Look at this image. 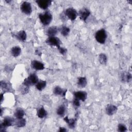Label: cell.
Instances as JSON below:
<instances>
[{
  "mask_svg": "<svg viewBox=\"0 0 132 132\" xmlns=\"http://www.w3.org/2000/svg\"><path fill=\"white\" fill-rule=\"evenodd\" d=\"M39 18L41 23L44 26L49 25L53 19V16L49 11H45L43 13H40L39 14Z\"/></svg>",
  "mask_w": 132,
  "mask_h": 132,
  "instance_id": "1",
  "label": "cell"
},
{
  "mask_svg": "<svg viewBox=\"0 0 132 132\" xmlns=\"http://www.w3.org/2000/svg\"><path fill=\"white\" fill-rule=\"evenodd\" d=\"M39 81L38 77L35 73H32L28 76L27 78L24 79L23 85L27 87H30L31 86L36 85Z\"/></svg>",
  "mask_w": 132,
  "mask_h": 132,
  "instance_id": "2",
  "label": "cell"
},
{
  "mask_svg": "<svg viewBox=\"0 0 132 132\" xmlns=\"http://www.w3.org/2000/svg\"><path fill=\"white\" fill-rule=\"evenodd\" d=\"M95 38L96 41L101 44H104L107 39V34L104 29H101L95 32Z\"/></svg>",
  "mask_w": 132,
  "mask_h": 132,
  "instance_id": "3",
  "label": "cell"
},
{
  "mask_svg": "<svg viewBox=\"0 0 132 132\" xmlns=\"http://www.w3.org/2000/svg\"><path fill=\"white\" fill-rule=\"evenodd\" d=\"M20 9L23 13L26 15H29L32 12L31 4L28 2H23L20 6Z\"/></svg>",
  "mask_w": 132,
  "mask_h": 132,
  "instance_id": "4",
  "label": "cell"
},
{
  "mask_svg": "<svg viewBox=\"0 0 132 132\" xmlns=\"http://www.w3.org/2000/svg\"><path fill=\"white\" fill-rule=\"evenodd\" d=\"M64 14L71 21H74L77 16L78 13L74 8L70 7L65 10Z\"/></svg>",
  "mask_w": 132,
  "mask_h": 132,
  "instance_id": "5",
  "label": "cell"
},
{
  "mask_svg": "<svg viewBox=\"0 0 132 132\" xmlns=\"http://www.w3.org/2000/svg\"><path fill=\"white\" fill-rule=\"evenodd\" d=\"M45 42L50 45L57 47V48L60 47L61 41L58 37H56L55 36L48 37V38L46 40Z\"/></svg>",
  "mask_w": 132,
  "mask_h": 132,
  "instance_id": "6",
  "label": "cell"
},
{
  "mask_svg": "<svg viewBox=\"0 0 132 132\" xmlns=\"http://www.w3.org/2000/svg\"><path fill=\"white\" fill-rule=\"evenodd\" d=\"M90 11L87 8H83L79 10L78 14L79 16L80 19L83 21H85L90 15Z\"/></svg>",
  "mask_w": 132,
  "mask_h": 132,
  "instance_id": "7",
  "label": "cell"
},
{
  "mask_svg": "<svg viewBox=\"0 0 132 132\" xmlns=\"http://www.w3.org/2000/svg\"><path fill=\"white\" fill-rule=\"evenodd\" d=\"M36 2L41 9L45 10L51 5L52 1L51 0H37Z\"/></svg>",
  "mask_w": 132,
  "mask_h": 132,
  "instance_id": "8",
  "label": "cell"
},
{
  "mask_svg": "<svg viewBox=\"0 0 132 132\" xmlns=\"http://www.w3.org/2000/svg\"><path fill=\"white\" fill-rule=\"evenodd\" d=\"M31 67L32 69L37 70H43L44 69V64L41 61H39L38 60H32L31 62Z\"/></svg>",
  "mask_w": 132,
  "mask_h": 132,
  "instance_id": "9",
  "label": "cell"
},
{
  "mask_svg": "<svg viewBox=\"0 0 132 132\" xmlns=\"http://www.w3.org/2000/svg\"><path fill=\"white\" fill-rule=\"evenodd\" d=\"M73 95L75 98H76L79 101H81L82 102L85 101L87 98V93L85 91H76L73 93Z\"/></svg>",
  "mask_w": 132,
  "mask_h": 132,
  "instance_id": "10",
  "label": "cell"
},
{
  "mask_svg": "<svg viewBox=\"0 0 132 132\" xmlns=\"http://www.w3.org/2000/svg\"><path fill=\"white\" fill-rule=\"evenodd\" d=\"M107 114L109 116H112L116 113L118 110V108L116 106L112 104H108L105 109Z\"/></svg>",
  "mask_w": 132,
  "mask_h": 132,
  "instance_id": "11",
  "label": "cell"
},
{
  "mask_svg": "<svg viewBox=\"0 0 132 132\" xmlns=\"http://www.w3.org/2000/svg\"><path fill=\"white\" fill-rule=\"evenodd\" d=\"M14 119L13 118L10 117H6L4 118V120L1 123L3 126H4L5 127H7L12 126L14 124Z\"/></svg>",
  "mask_w": 132,
  "mask_h": 132,
  "instance_id": "12",
  "label": "cell"
},
{
  "mask_svg": "<svg viewBox=\"0 0 132 132\" xmlns=\"http://www.w3.org/2000/svg\"><path fill=\"white\" fill-rule=\"evenodd\" d=\"M18 40H19L20 41H24L26 40L27 38V35L26 32L23 30H21L18 32H17L15 34L13 35Z\"/></svg>",
  "mask_w": 132,
  "mask_h": 132,
  "instance_id": "13",
  "label": "cell"
},
{
  "mask_svg": "<svg viewBox=\"0 0 132 132\" xmlns=\"http://www.w3.org/2000/svg\"><path fill=\"white\" fill-rule=\"evenodd\" d=\"M120 79L121 81L123 82H129L131 79V75L129 72H123L121 74Z\"/></svg>",
  "mask_w": 132,
  "mask_h": 132,
  "instance_id": "14",
  "label": "cell"
},
{
  "mask_svg": "<svg viewBox=\"0 0 132 132\" xmlns=\"http://www.w3.org/2000/svg\"><path fill=\"white\" fill-rule=\"evenodd\" d=\"M67 92V90H63L59 86H56L53 90V93L56 95H60L62 96H64Z\"/></svg>",
  "mask_w": 132,
  "mask_h": 132,
  "instance_id": "15",
  "label": "cell"
},
{
  "mask_svg": "<svg viewBox=\"0 0 132 132\" xmlns=\"http://www.w3.org/2000/svg\"><path fill=\"white\" fill-rule=\"evenodd\" d=\"M58 31V28L55 26H53L48 28L46 31V34L48 37H54Z\"/></svg>",
  "mask_w": 132,
  "mask_h": 132,
  "instance_id": "16",
  "label": "cell"
},
{
  "mask_svg": "<svg viewBox=\"0 0 132 132\" xmlns=\"http://www.w3.org/2000/svg\"><path fill=\"white\" fill-rule=\"evenodd\" d=\"M87 84V79L85 77H79L77 78V85L78 87L80 88H85Z\"/></svg>",
  "mask_w": 132,
  "mask_h": 132,
  "instance_id": "17",
  "label": "cell"
},
{
  "mask_svg": "<svg viewBox=\"0 0 132 132\" xmlns=\"http://www.w3.org/2000/svg\"><path fill=\"white\" fill-rule=\"evenodd\" d=\"M26 120L22 118H16L14 120V125H15L18 127H23L25 126L26 125Z\"/></svg>",
  "mask_w": 132,
  "mask_h": 132,
  "instance_id": "18",
  "label": "cell"
},
{
  "mask_svg": "<svg viewBox=\"0 0 132 132\" xmlns=\"http://www.w3.org/2000/svg\"><path fill=\"white\" fill-rule=\"evenodd\" d=\"M11 55L14 57H16L19 56L21 53V48L18 46H15L12 47L11 48Z\"/></svg>",
  "mask_w": 132,
  "mask_h": 132,
  "instance_id": "19",
  "label": "cell"
},
{
  "mask_svg": "<svg viewBox=\"0 0 132 132\" xmlns=\"http://www.w3.org/2000/svg\"><path fill=\"white\" fill-rule=\"evenodd\" d=\"M47 114V112L46 110L44 109L43 107H40L37 112V115L39 118H45Z\"/></svg>",
  "mask_w": 132,
  "mask_h": 132,
  "instance_id": "20",
  "label": "cell"
},
{
  "mask_svg": "<svg viewBox=\"0 0 132 132\" xmlns=\"http://www.w3.org/2000/svg\"><path fill=\"white\" fill-rule=\"evenodd\" d=\"M64 121L68 123V126L71 128H74L76 124V119H69L68 117H66L64 118Z\"/></svg>",
  "mask_w": 132,
  "mask_h": 132,
  "instance_id": "21",
  "label": "cell"
},
{
  "mask_svg": "<svg viewBox=\"0 0 132 132\" xmlns=\"http://www.w3.org/2000/svg\"><path fill=\"white\" fill-rule=\"evenodd\" d=\"M1 87L2 89L5 92H8L10 90L11 86L9 82L2 80L1 81Z\"/></svg>",
  "mask_w": 132,
  "mask_h": 132,
  "instance_id": "22",
  "label": "cell"
},
{
  "mask_svg": "<svg viewBox=\"0 0 132 132\" xmlns=\"http://www.w3.org/2000/svg\"><path fill=\"white\" fill-rule=\"evenodd\" d=\"M36 88L39 91H42L44 89L46 86V81L43 80H40L38 81V82L35 85Z\"/></svg>",
  "mask_w": 132,
  "mask_h": 132,
  "instance_id": "23",
  "label": "cell"
},
{
  "mask_svg": "<svg viewBox=\"0 0 132 132\" xmlns=\"http://www.w3.org/2000/svg\"><path fill=\"white\" fill-rule=\"evenodd\" d=\"M24 115H25V112L21 108L17 109L14 113V116L16 118H23Z\"/></svg>",
  "mask_w": 132,
  "mask_h": 132,
  "instance_id": "24",
  "label": "cell"
},
{
  "mask_svg": "<svg viewBox=\"0 0 132 132\" xmlns=\"http://www.w3.org/2000/svg\"><path fill=\"white\" fill-rule=\"evenodd\" d=\"M65 112V107L63 105H61L59 106L56 110V113L58 115L60 116H63Z\"/></svg>",
  "mask_w": 132,
  "mask_h": 132,
  "instance_id": "25",
  "label": "cell"
},
{
  "mask_svg": "<svg viewBox=\"0 0 132 132\" xmlns=\"http://www.w3.org/2000/svg\"><path fill=\"white\" fill-rule=\"evenodd\" d=\"M60 31L61 34L63 36L66 37L69 35V34L70 31V29L66 26H63L60 28Z\"/></svg>",
  "mask_w": 132,
  "mask_h": 132,
  "instance_id": "26",
  "label": "cell"
},
{
  "mask_svg": "<svg viewBox=\"0 0 132 132\" xmlns=\"http://www.w3.org/2000/svg\"><path fill=\"white\" fill-rule=\"evenodd\" d=\"M98 60L102 64H105L107 61V57L104 53H101L98 56Z\"/></svg>",
  "mask_w": 132,
  "mask_h": 132,
  "instance_id": "27",
  "label": "cell"
},
{
  "mask_svg": "<svg viewBox=\"0 0 132 132\" xmlns=\"http://www.w3.org/2000/svg\"><path fill=\"white\" fill-rule=\"evenodd\" d=\"M118 130L120 132H125L127 130V127L124 124L120 123L118 126Z\"/></svg>",
  "mask_w": 132,
  "mask_h": 132,
  "instance_id": "28",
  "label": "cell"
},
{
  "mask_svg": "<svg viewBox=\"0 0 132 132\" xmlns=\"http://www.w3.org/2000/svg\"><path fill=\"white\" fill-rule=\"evenodd\" d=\"M73 106L76 108H78L80 106V101L76 98H74L73 99Z\"/></svg>",
  "mask_w": 132,
  "mask_h": 132,
  "instance_id": "29",
  "label": "cell"
},
{
  "mask_svg": "<svg viewBox=\"0 0 132 132\" xmlns=\"http://www.w3.org/2000/svg\"><path fill=\"white\" fill-rule=\"evenodd\" d=\"M28 91H29V87L23 85V88H22V91H21L22 93L23 94H25L27 93L28 92Z\"/></svg>",
  "mask_w": 132,
  "mask_h": 132,
  "instance_id": "30",
  "label": "cell"
},
{
  "mask_svg": "<svg viewBox=\"0 0 132 132\" xmlns=\"http://www.w3.org/2000/svg\"><path fill=\"white\" fill-rule=\"evenodd\" d=\"M59 52H60V53L61 54H62V55H64L66 53H67V49L66 48H64L63 47H61V46L60 47H59L58 48Z\"/></svg>",
  "mask_w": 132,
  "mask_h": 132,
  "instance_id": "31",
  "label": "cell"
},
{
  "mask_svg": "<svg viewBox=\"0 0 132 132\" xmlns=\"http://www.w3.org/2000/svg\"><path fill=\"white\" fill-rule=\"evenodd\" d=\"M60 132H65L67 131V130L64 128V127H60L59 128V129L58 130Z\"/></svg>",
  "mask_w": 132,
  "mask_h": 132,
  "instance_id": "32",
  "label": "cell"
},
{
  "mask_svg": "<svg viewBox=\"0 0 132 132\" xmlns=\"http://www.w3.org/2000/svg\"><path fill=\"white\" fill-rule=\"evenodd\" d=\"M1 103H2L3 100H4V97H3V93H1Z\"/></svg>",
  "mask_w": 132,
  "mask_h": 132,
  "instance_id": "33",
  "label": "cell"
},
{
  "mask_svg": "<svg viewBox=\"0 0 132 132\" xmlns=\"http://www.w3.org/2000/svg\"><path fill=\"white\" fill-rule=\"evenodd\" d=\"M0 112H1V116H2V114H3V109H2V108H1Z\"/></svg>",
  "mask_w": 132,
  "mask_h": 132,
  "instance_id": "34",
  "label": "cell"
}]
</instances>
